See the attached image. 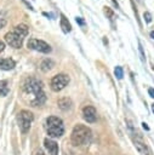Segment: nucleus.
<instances>
[{"mask_svg": "<svg viewBox=\"0 0 154 155\" xmlns=\"http://www.w3.org/2000/svg\"><path fill=\"white\" fill-rule=\"evenodd\" d=\"M23 92L29 97V103L32 107H40L45 103L46 96L42 90V82L35 78H27L23 84Z\"/></svg>", "mask_w": 154, "mask_h": 155, "instance_id": "obj_1", "label": "nucleus"}, {"mask_svg": "<svg viewBox=\"0 0 154 155\" xmlns=\"http://www.w3.org/2000/svg\"><path fill=\"white\" fill-rule=\"evenodd\" d=\"M75 21H76V23H78L79 25H81V27H84V25H85V19H84L82 17H76V18H75Z\"/></svg>", "mask_w": 154, "mask_h": 155, "instance_id": "obj_21", "label": "nucleus"}, {"mask_svg": "<svg viewBox=\"0 0 154 155\" xmlns=\"http://www.w3.org/2000/svg\"><path fill=\"white\" fill-rule=\"evenodd\" d=\"M138 50H139V54H141V59L142 62L146 61V56H144V51H143V46L141 44V41H138Z\"/></svg>", "mask_w": 154, "mask_h": 155, "instance_id": "obj_19", "label": "nucleus"}, {"mask_svg": "<svg viewBox=\"0 0 154 155\" xmlns=\"http://www.w3.org/2000/svg\"><path fill=\"white\" fill-rule=\"evenodd\" d=\"M33 155H45V153L41 150V149H35L33 151Z\"/></svg>", "mask_w": 154, "mask_h": 155, "instance_id": "obj_22", "label": "nucleus"}, {"mask_svg": "<svg viewBox=\"0 0 154 155\" xmlns=\"http://www.w3.org/2000/svg\"><path fill=\"white\" fill-rule=\"evenodd\" d=\"M148 94H149L152 98H154V88H153V87H149V88H148Z\"/></svg>", "mask_w": 154, "mask_h": 155, "instance_id": "obj_23", "label": "nucleus"}, {"mask_svg": "<svg viewBox=\"0 0 154 155\" xmlns=\"http://www.w3.org/2000/svg\"><path fill=\"white\" fill-rule=\"evenodd\" d=\"M152 111H153V113H154V103H153V104H152Z\"/></svg>", "mask_w": 154, "mask_h": 155, "instance_id": "obj_27", "label": "nucleus"}, {"mask_svg": "<svg viewBox=\"0 0 154 155\" xmlns=\"http://www.w3.org/2000/svg\"><path fill=\"white\" fill-rule=\"evenodd\" d=\"M15 67H16V62L12 58H0L1 70H12Z\"/></svg>", "mask_w": 154, "mask_h": 155, "instance_id": "obj_11", "label": "nucleus"}, {"mask_svg": "<svg viewBox=\"0 0 154 155\" xmlns=\"http://www.w3.org/2000/svg\"><path fill=\"white\" fill-rule=\"evenodd\" d=\"M129 127H130V132L132 133L131 136H132L133 144H135L136 149L138 150V153H139L141 155H152V151H150L149 147L144 143V140H143L142 136H141L137 131H135V130L132 128V126H131V125H129Z\"/></svg>", "mask_w": 154, "mask_h": 155, "instance_id": "obj_6", "label": "nucleus"}, {"mask_svg": "<svg viewBox=\"0 0 154 155\" xmlns=\"http://www.w3.org/2000/svg\"><path fill=\"white\" fill-rule=\"evenodd\" d=\"M6 23H7V18H6L5 12L0 11V29H1V28H4V27L6 25Z\"/></svg>", "mask_w": 154, "mask_h": 155, "instance_id": "obj_18", "label": "nucleus"}, {"mask_svg": "<svg viewBox=\"0 0 154 155\" xmlns=\"http://www.w3.org/2000/svg\"><path fill=\"white\" fill-rule=\"evenodd\" d=\"M28 27L25 24H17L11 31L5 34V41L13 48H21L24 38L28 35Z\"/></svg>", "mask_w": 154, "mask_h": 155, "instance_id": "obj_2", "label": "nucleus"}, {"mask_svg": "<svg viewBox=\"0 0 154 155\" xmlns=\"http://www.w3.org/2000/svg\"><path fill=\"white\" fill-rule=\"evenodd\" d=\"M150 38H152V39H154V30H152V31H150Z\"/></svg>", "mask_w": 154, "mask_h": 155, "instance_id": "obj_26", "label": "nucleus"}, {"mask_svg": "<svg viewBox=\"0 0 154 155\" xmlns=\"http://www.w3.org/2000/svg\"><path fill=\"white\" fill-rule=\"evenodd\" d=\"M34 120V115L29 111V110H21L17 115V121H18V126H19V130L23 134H25L29 130H30V126H32V122Z\"/></svg>", "mask_w": 154, "mask_h": 155, "instance_id": "obj_5", "label": "nucleus"}, {"mask_svg": "<svg viewBox=\"0 0 154 155\" xmlns=\"http://www.w3.org/2000/svg\"><path fill=\"white\" fill-rule=\"evenodd\" d=\"M53 67H55V62H53L52 59H49V58L44 59V61L41 62V64H40V69H41L42 71H49V70H51Z\"/></svg>", "mask_w": 154, "mask_h": 155, "instance_id": "obj_14", "label": "nucleus"}, {"mask_svg": "<svg viewBox=\"0 0 154 155\" xmlns=\"http://www.w3.org/2000/svg\"><path fill=\"white\" fill-rule=\"evenodd\" d=\"M46 132L50 137H61L64 133L63 121L57 116H49L46 119Z\"/></svg>", "mask_w": 154, "mask_h": 155, "instance_id": "obj_4", "label": "nucleus"}, {"mask_svg": "<svg viewBox=\"0 0 154 155\" xmlns=\"http://www.w3.org/2000/svg\"><path fill=\"white\" fill-rule=\"evenodd\" d=\"M68 84H69V76L67 74H57L51 79L50 86L52 91L58 92V91H62Z\"/></svg>", "mask_w": 154, "mask_h": 155, "instance_id": "obj_7", "label": "nucleus"}, {"mask_svg": "<svg viewBox=\"0 0 154 155\" xmlns=\"http://www.w3.org/2000/svg\"><path fill=\"white\" fill-rule=\"evenodd\" d=\"M82 117L85 119V121L92 124L97 120V113H96V109L91 105H86L82 109Z\"/></svg>", "mask_w": 154, "mask_h": 155, "instance_id": "obj_9", "label": "nucleus"}, {"mask_svg": "<svg viewBox=\"0 0 154 155\" xmlns=\"http://www.w3.org/2000/svg\"><path fill=\"white\" fill-rule=\"evenodd\" d=\"M91 137H92L91 130L85 125L78 124L74 126V128L72 131L70 139H72V143L78 147V145H82V144L89 143Z\"/></svg>", "mask_w": 154, "mask_h": 155, "instance_id": "obj_3", "label": "nucleus"}, {"mask_svg": "<svg viewBox=\"0 0 154 155\" xmlns=\"http://www.w3.org/2000/svg\"><path fill=\"white\" fill-rule=\"evenodd\" d=\"M142 127L144 128V130H147V131H149V126L146 124V122H142Z\"/></svg>", "mask_w": 154, "mask_h": 155, "instance_id": "obj_25", "label": "nucleus"}, {"mask_svg": "<svg viewBox=\"0 0 154 155\" xmlns=\"http://www.w3.org/2000/svg\"><path fill=\"white\" fill-rule=\"evenodd\" d=\"M72 105H73L72 101H70L69 98H67V97H63V98L58 99V107H59L62 110H69V109L72 108Z\"/></svg>", "mask_w": 154, "mask_h": 155, "instance_id": "obj_13", "label": "nucleus"}, {"mask_svg": "<svg viewBox=\"0 0 154 155\" xmlns=\"http://www.w3.org/2000/svg\"><path fill=\"white\" fill-rule=\"evenodd\" d=\"M8 93V86H7V81L6 80H0V96L5 97Z\"/></svg>", "mask_w": 154, "mask_h": 155, "instance_id": "obj_15", "label": "nucleus"}, {"mask_svg": "<svg viewBox=\"0 0 154 155\" xmlns=\"http://www.w3.org/2000/svg\"><path fill=\"white\" fill-rule=\"evenodd\" d=\"M104 13H105V16H107V17H108V18H109L112 22L115 19V13L112 11V8H110V7L105 6V7H104Z\"/></svg>", "mask_w": 154, "mask_h": 155, "instance_id": "obj_16", "label": "nucleus"}, {"mask_svg": "<svg viewBox=\"0 0 154 155\" xmlns=\"http://www.w3.org/2000/svg\"><path fill=\"white\" fill-rule=\"evenodd\" d=\"M4 50H5V42L0 40V52H2Z\"/></svg>", "mask_w": 154, "mask_h": 155, "instance_id": "obj_24", "label": "nucleus"}, {"mask_svg": "<svg viewBox=\"0 0 154 155\" xmlns=\"http://www.w3.org/2000/svg\"><path fill=\"white\" fill-rule=\"evenodd\" d=\"M59 24H61V28H62L63 33H65V34H67V33H69V31L72 30V25H70V23H69L68 18H65V16H64V15H61Z\"/></svg>", "mask_w": 154, "mask_h": 155, "instance_id": "obj_12", "label": "nucleus"}, {"mask_svg": "<svg viewBox=\"0 0 154 155\" xmlns=\"http://www.w3.org/2000/svg\"><path fill=\"white\" fill-rule=\"evenodd\" d=\"M114 75H115V78L116 79H119V80H121L122 79V76H124V70H122V68L121 67H115V69H114Z\"/></svg>", "mask_w": 154, "mask_h": 155, "instance_id": "obj_17", "label": "nucleus"}, {"mask_svg": "<svg viewBox=\"0 0 154 155\" xmlns=\"http://www.w3.org/2000/svg\"><path fill=\"white\" fill-rule=\"evenodd\" d=\"M27 46H28V48L38 51V52H42V53H50L51 52V46L44 40H39V39L32 38V39L28 40Z\"/></svg>", "mask_w": 154, "mask_h": 155, "instance_id": "obj_8", "label": "nucleus"}, {"mask_svg": "<svg viewBox=\"0 0 154 155\" xmlns=\"http://www.w3.org/2000/svg\"><path fill=\"white\" fill-rule=\"evenodd\" d=\"M143 18H144L146 23H150V22H152V15H150V12L146 11V12L143 13Z\"/></svg>", "mask_w": 154, "mask_h": 155, "instance_id": "obj_20", "label": "nucleus"}, {"mask_svg": "<svg viewBox=\"0 0 154 155\" xmlns=\"http://www.w3.org/2000/svg\"><path fill=\"white\" fill-rule=\"evenodd\" d=\"M44 145L50 155H58V144L55 140H52L51 138H45Z\"/></svg>", "mask_w": 154, "mask_h": 155, "instance_id": "obj_10", "label": "nucleus"}]
</instances>
